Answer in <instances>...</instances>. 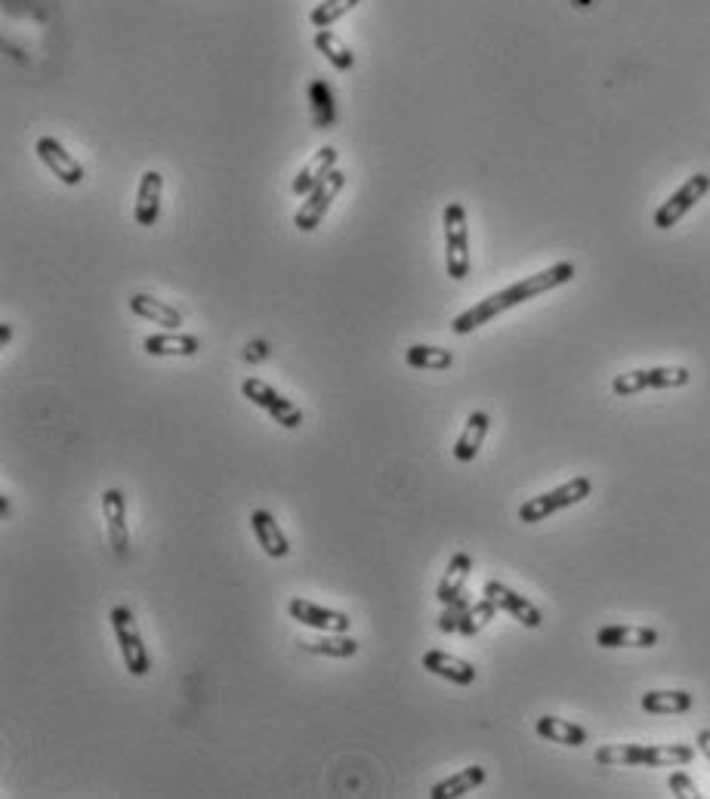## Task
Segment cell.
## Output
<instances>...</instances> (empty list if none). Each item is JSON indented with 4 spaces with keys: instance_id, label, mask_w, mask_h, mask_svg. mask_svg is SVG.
<instances>
[{
    "instance_id": "52a82bcc",
    "label": "cell",
    "mask_w": 710,
    "mask_h": 799,
    "mask_svg": "<svg viewBox=\"0 0 710 799\" xmlns=\"http://www.w3.org/2000/svg\"><path fill=\"white\" fill-rule=\"evenodd\" d=\"M343 186H346V173L331 170V173L322 179V183H318V186L306 195V201L300 204V210H297V216H294V226H297L300 232H312V229L322 226L325 213L331 210V204L337 201V195L343 192Z\"/></svg>"
},
{
    "instance_id": "484cf974",
    "label": "cell",
    "mask_w": 710,
    "mask_h": 799,
    "mask_svg": "<svg viewBox=\"0 0 710 799\" xmlns=\"http://www.w3.org/2000/svg\"><path fill=\"white\" fill-rule=\"evenodd\" d=\"M405 365L414 368V371H448L454 365V355L448 349H439V346L414 343L405 352Z\"/></svg>"
},
{
    "instance_id": "2e32d148",
    "label": "cell",
    "mask_w": 710,
    "mask_h": 799,
    "mask_svg": "<svg viewBox=\"0 0 710 799\" xmlns=\"http://www.w3.org/2000/svg\"><path fill=\"white\" fill-rule=\"evenodd\" d=\"M127 306H130V312L136 318H146V321L158 324V328H164V331H180L183 328V312L176 306H170V303H164V300L149 297V294H133L127 300Z\"/></svg>"
},
{
    "instance_id": "7a4b0ae2",
    "label": "cell",
    "mask_w": 710,
    "mask_h": 799,
    "mask_svg": "<svg viewBox=\"0 0 710 799\" xmlns=\"http://www.w3.org/2000/svg\"><path fill=\"white\" fill-rule=\"evenodd\" d=\"M599 766H689L695 750L689 744H606L593 753Z\"/></svg>"
},
{
    "instance_id": "5bb4252c",
    "label": "cell",
    "mask_w": 710,
    "mask_h": 799,
    "mask_svg": "<svg viewBox=\"0 0 710 799\" xmlns=\"http://www.w3.org/2000/svg\"><path fill=\"white\" fill-rule=\"evenodd\" d=\"M161 192H164V176L158 170H146L136 189V204H133V220L136 226H155L161 216Z\"/></svg>"
},
{
    "instance_id": "7c38bea8",
    "label": "cell",
    "mask_w": 710,
    "mask_h": 799,
    "mask_svg": "<svg viewBox=\"0 0 710 799\" xmlns=\"http://www.w3.org/2000/svg\"><path fill=\"white\" fill-rule=\"evenodd\" d=\"M102 519L109 528V543L118 559L130 556V528H127V500L118 488H109L102 494Z\"/></svg>"
},
{
    "instance_id": "8992f818",
    "label": "cell",
    "mask_w": 710,
    "mask_h": 799,
    "mask_svg": "<svg viewBox=\"0 0 710 799\" xmlns=\"http://www.w3.org/2000/svg\"><path fill=\"white\" fill-rule=\"evenodd\" d=\"M241 395H244L251 405H257L260 411H266V414H269L278 426H284V429H297V426L303 423V411H300V405H294L291 398H284L275 386H269V383L260 380V377H247V380L241 383Z\"/></svg>"
},
{
    "instance_id": "3957f363",
    "label": "cell",
    "mask_w": 710,
    "mask_h": 799,
    "mask_svg": "<svg viewBox=\"0 0 710 799\" xmlns=\"http://www.w3.org/2000/svg\"><path fill=\"white\" fill-rule=\"evenodd\" d=\"M445 226V269L454 281L470 275V232H467V210L460 201H448L442 210Z\"/></svg>"
},
{
    "instance_id": "ffe728a7",
    "label": "cell",
    "mask_w": 710,
    "mask_h": 799,
    "mask_svg": "<svg viewBox=\"0 0 710 799\" xmlns=\"http://www.w3.org/2000/svg\"><path fill=\"white\" fill-rule=\"evenodd\" d=\"M596 645L602 648H652L658 645V633L652 627H627V624H612L596 633Z\"/></svg>"
},
{
    "instance_id": "603a6c76",
    "label": "cell",
    "mask_w": 710,
    "mask_h": 799,
    "mask_svg": "<svg viewBox=\"0 0 710 799\" xmlns=\"http://www.w3.org/2000/svg\"><path fill=\"white\" fill-rule=\"evenodd\" d=\"M535 732L544 741L562 744V747H584L587 744V729H581V725L568 722V719H559V716H541L535 722Z\"/></svg>"
},
{
    "instance_id": "f1b7e54d",
    "label": "cell",
    "mask_w": 710,
    "mask_h": 799,
    "mask_svg": "<svg viewBox=\"0 0 710 799\" xmlns=\"http://www.w3.org/2000/svg\"><path fill=\"white\" fill-rule=\"evenodd\" d=\"M497 611H501V608H497V602H494L491 596L482 593V599L473 602L470 611L464 614V621H460V630H457V633H460V636H467V639H473L476 633H482V630L494 621V614H497Z\"/></svg>"
},
{
    "instance_id": "30bf717a",
    "label": "cell",
    "mask_w": 710,
    "mask_h": 799,
    "mask_svg": "<svg viewBox=\"0 0 710 799\" xmlns=\"http://www.w3.org/2000/svg\"><path fill=\"white\" fill-rule=\"evenodd\" d=\"M34 152H38L44 167L59 179V183H65V186H81L84 183V167L78 164V158L71 155L59 139L41 136L38 145H34Z\"/></svg>"
},
{
    "instance_id": "d6a6232c",
    "label": "cell",
    "mask_w": 710,
    "mask_h": 799,
    "mask_svg": "<svg viewBox=\"0 0 710 799\" xmlns=\"http://www.w3.org/2000/svg\"><path fill=\"white\" fill-rule=\"evenodd\" d=\"M667 787L673 790V796H680V799H698V784L686 775V772H673L667 778Z\"/></svg>"
},
{
    "instance_id": "d590c367",
    "label": "cell",
    "mask_w": 710,
    "mask_h": 799,
    "mask_svg": "<svg viewBox=\"0 0 710 799\" xmlns=\"http://www.w3.org/2000/svg\"><path fill=\"white\" fill-rule=\"evenodd\" d=\"M0 516H4V519L10 516V500L7 497H0Z\"/></svg>"
},
{
    "instance_id": "836d02e7",
    "label": "cell",
    "mask_w": 710,
    "mask_h": 799,
    "mask_svg": "<svg viewBox=\"0 0 710 799\" xmlns=\"http://www.w3.org/2000/svg\"><path fill=\"white\" fill-rule=\"evenodd\" d=\"M695 744H698V750L710 759V729H701V732L695 735Z\"/></svg>"
},
{
    "instance_id": "83f0119b",
    "label": "cell",
    "mask_w": 710,
    "mask_h": 799,
    "mask_svg": "<svg viewBox=\"0 0 710 799\" xmlns=\"http://www.w3.org/2000/svg\"><path fill=\"white\" fill-rule=\"evenodd\" d=\"M309 99H312V115H315V127H334L337 121V108H334V96H331V87L322 81V78H315L309 84Z\"/></svg>"
},
{
    "instance_id": "4dcf8cb0",
    "label": "cell",
    "mask_w": 710,
    "mask_h": 799,
    "mask_svg": "<svg viewBox=\"0 0 710 799\" xmlns=\"http://www.w3.org/2000/svg\"><path fill=\"white\" fill-rule=\"evenodd\" d=\"M359 0H325V4H315L312 13H309V22L315 28H331L337 19H343Z\"/></svg>"
},
{
    "instance_id": "9a60e30c",
    "label": "cell",
    "mask_w": 710,
    "mask_h": 799,
    "mask_svg": "<svg viewBox=\"0 0 710 799\" xmlns=\"http://www.w3.org/2000/svg\"><path fill=\"white\" fill-rule=\"evenodd\" d=\"M420 664H423V670H430V673L439 676V679H448L451 685H473L476 676H479L476 667H473L470 661L454 658V655H448V651H442V648L426 651Z\"/></svg>"
},
{
    "instance_id": "44dd1931",
    "label": "cell",
    "mask_w": 710,
    "mask_h": 799,
    "mask_svg": "<svg viewBox=\"0 0 710 799\" xmlns=\"http://www.w3.org/2000/svg\"><path fill=\"white\" fill-rule=\"evenodd\" d=\"M470 574H473V556L470 553H454L448 568H445V574H442V580H439V587H436V599L442 605L454 602L460 593H464V584L470 580Z\"/></svg>"
},
{
    "instance_id": "8fae6325",
    "label": "cell",
    "mask_w": 710,
    "mask_h": 799,
    "mask_svg": "<svg viewBox=\"0 0 710 799\" xmlns=\"http://www.w3.org/2000/svg\"><path fill=\"white\" fill-rule=\"evenodd\" d=\"M288 614L294 617L297 624L309 627V630H318V633H349L352 621L349 614L343 611H334V608H322L309 599H291L288 602Z\"/></svg>"
},
{
    "instance_id": "d4e9b609",
    "label": "cell",
    "mask_w": 710,
    "mask_h": 799,
    "mask_svg": "<svg viewBox=\"0 0 710 799\" xmlns=\"http://www.w3.org/2000/svg\"><path fill=\"white\" fill-rule=\"evenodd\" d=\"M309 655H322V658H352L359 655V642L349 633H322L315 639H300L297 642Z\"/></svg>"
},
{
    "instance_id": "277c9868",
    "label": "cell",
    "mask_w": 710,
    "mask_h": 799,
    "mask_svg": "<svg viewBox=\"0 0 710 799\" xmlns=\"http://www.w3.org/2000/svg\"><path fill=\"white\" fill-rule=\"evenodd\" d=\"M590 491H593V482H590L587 476H575L572 482H565V485H559V488H553V491H547V494H538V497L525 500V503L519 506V522H525V525H538V522L550 519L553 513L568 510V506L581 503L584 497H590Z\"/></svg>"
},
{
    "instance_id": "1f68e13d",
    "label": "cell",
    "mask_w": 710,
    "mask_h": 799,
    "mask_svg": "<svg viewBox=\"0 0 710 799\" xmlns=\"http://www.w3.org/2000/svg\"><path fill=\"white\" fill-rule=\"evenodd\" d=\"M470 605H473V599L467 593H460L454 602H448L442 608V614H439V630L442 633H457L460 630V621H464V614L470 611Z\"/></svg>"
},
{
    "instance_id": "ba28073f",
    "label": "cell",
    "mask_w": 710,
    "mask_h": 799,
    "mask_svg": "<svg viewBox=\"0 0 710 799\" xmlns=\"http://www.w3.org/2000/svg\"><path fill=\"white\" fill-rule=\"evenodd\" d=\"M689 383L686 368H643V371H627L612 380V392L618 398L646 392V389H680Z\"/></svg>"
},
{
    "instance_id": "cb8c5ba5",
    "label": "cell",
    "mask_w": 710,
    "mask_h": 799,
    "mask_svg": "<svg viewBox=\"0 0 710 799\" xmlns=\"http://www.w3.org/2000/svg\"><path fill=\"white\" fill-rule=\"evenodd\" d=\"M482 784H485V769L482 766H467V769L448 775L445 781L433 784L430 787V799H457L464 793H473Z\"/></svg>"
},
{
    "instance_id": "e575fe53",
    "label": "cell",
    "mask_w": 710,
    "mask_h": 799,
    "mask_svg": "<svg viewBox=\"0 0 710 799\" xmlns=\"http://www.w3.org/2000/svg\"><path fill=\"white\" fill-rule=\"evenodd\" d=\"M10 340H13V324H4V328H0V346H10Z\"/></svg>"
},
{
    "instance_id": "ac0fdd59",
    "label": "cell",
    "mask_w": 710,
    "mask_h": 799,
    "mask_svg": "<svg viewBox=\"0 0 710 799\" xmlns=\"http://www.w3.org/2000/svg\"><path fill=\"white\" fill-rule=\"evenodd\" d=\"M142 349L146 355H155V358H192L201 352V340L195 334H152L142 340Z\"/></svg>"
},
{
    "instance_id": "9c48e42d",
    "label": "cell",
    "mask_w": 710,
    "mask_h": 799,
    "mask_svg": "<svg viewBox=\"0 0 710 799\" xmlns=\"http://www.w3.org/2000/svg\"><path fill=\"white\" fill-rule=\"evenodd\" d=\"M710 192V176L707 173H695L689 176L686 183L673 192L658 210H655V229H670V226H677L683 216Z\"/></svg>"
},
{
    "instance_id": "6da1fadb",
    "label": "cell",
    "mask_w": 710,
    "mask_h": 799,
    "mask_svg": "<svg viewBox=\"0 0 710 799\" xmlns=\"http://www.w3.org/2000/svg\"><path fill=\"white\" fill-rule=\"evenodd\" d=\"M575 275H578L575 263H556V266H550V269H544V272H538V275H528V278H522V281H516V284H510V287H504V290H497V294L479 300V303L470 306L467 312H460V315L451 321V331H454L457 337H467V334L479 331L482 324L494 321L501 312L516 309V306H522V303H528V300H535V297H541V294H550V290L568 284Z\"/></svg>"
},
{
    "instance_id": "7402d4cb",
    "label": "cell",
    "mask_w": 710,
    "mask_h": 799,
    "mask_svg": "<svg viewBox=\"0 0 710 799\" xmlns=\"http://www.w3.org/2000/svg\"><path fill=\"white\" fill-rule=\"evenodd\" d=\"M488 426H491V417H488L485 411H473V414L467 417L464 432H460V439L454 442V460H460V463L476 460L479 451H482L485 435H488Z\"/></svg>"
},
{
    "instance_id": "4316f807",
    "label": "cell",
    "mask_w": 710,
    "mask_h": 799,
    "mask_svg": "<svg viewBox=\"0 0 710 799\" xmlns=\"http://www.w3.org/2000/svg\"><path fill=\"white\" fill-rule=\"evenodd\" d=\"M315 50L322 53L337 71H349V68L355 65L352 50L337 38V34H334L331 28H318V31H315Z\"/></svg>"
},
{
    "instance_id": "5b68a950",
    "label": "cell",
    "mask_w": 710,
    "mask_h": 799,
    "mask_svg": "<svg viewBox=\"0 0 710 799\" xmlns=\"http://www.w3.org/2000/svg\"><path fill=\"white\" fill-rule=\"evenodd\" d=\"M109 621H112V630H115V639H118L127 673L136 676V679L146 676L152 670V655H149L146 642H142V633H139V624H136L133 611L127 605H115L112 614H109Z\"/></svg>"
},
{
    "instance_id": "f546056e",
    "label": "cell",
    "mask_w": 710,
    "mask_h": 799,
    "mask_svg": "<svg viewBox=\"0 0 710 799\" xmlns=\"http://www.w3.org/2000/svg\"><path fill=\"white\" fill-rule=\"evenodd\" d=\"M639 704L646 713H689L695 701L689 692H646Z\"/></svg>"
},
{
    "instance_id": "d6986e66",
    "label": "cell",
    "mask_w": 710,
    "mask_h": 799,
    "mask_svg": "<svg viewBox=\"0 0 710 799\" xmlns=\"http://www.w3.org/2000/svg\"><path fill=\"white\" fill-rule=\"evenodd\" d=\"M337 161H340V152L334 149V145H325V149H318L315 152V158L294 176V183H291V192L294 195H309L318 183H322V179L331 173V170H337Z\"/></svg>"
},
{
    "instance_id": "4fadbf2b",
    "label": "cell",
    "mask_w": 710,
    "mask_h": 799,
    "mask_svg": "<svg viewBox=\"0 0 710 799\" xmlns=\"http://www.w3.org/2000/svg\"><path fill=\"white\" fill-rule=\"evenodd\" d=\"M482 593H485V596H491L501 611H507L510 617H516V621H519L522 627H528V630H538V627L544 624V614H541V608H538L535 602H528L525 596H519L516 590H510L507 584H501V580H488Z\"/></svg>"
},
{
    "instance_id": "e0dca14e",
    "label": "cell",
    "mask_w": 710,
    "mask_h": 799,
    "mask_svg": "<svg viewBox=\"0 0 710 799\" xmlns=\"http://www.w3.org/2000/svg\"><path fill=\"white\" fill-rule=\"evenodd\" d=\"M251 528H254V537H257V543H260L269 559H284L291 553L288 537H284L281 525L275 522V516L269 510H254L251 513Z\"/></svg>"
}]
</instances>
